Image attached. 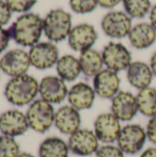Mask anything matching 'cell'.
Listing matches in <instances>:
<instances>
[{
	"instance_id": "7a4b0ae2",
	"label": "cell",
	"mask_w": 156,
	"mask_h": 157,
	"mask_svg": "<svg viewBox=\"0 0 156 157\" xmlns=\"http://www.w3.org/2000/svg\"><path fill=\"white\" fill-rule=\"evenodd\" d=\"M40 84L36 78L29 75L12 77L5 87V97L8 102L15 106L31 104L39 94Z\"/></svg>"
},
{
	"instance_id": "4316f807",
	"label": "cell",
	"mask_w": 156,
	"mask_h": 157,
	"mask_svg": "<svg viewBox=\"0 0 156 157\" xmlns=\"http://www.w3.org/2000/svg\"><path fill=\"white\" fill-rule=\"evenodd\" d=\"M72 10L77 14H86L94 11L97 5V0H70Z\"/></svg>"
},
{
	"instance_id": "836d02e7",
	"label": "cell",
	"mask_w": 156,
	"mask_h": 157,
	"mask_svg": "<svg viewBox=\"0 0 156 157\" xmlns=\"http://www.w3.org/2000/svg\"><path fill=\"white\" fill-rule=\"evenodd\" d=\"M140 157H156V147H150L144 150Z\"/></svg>"
},
{
	"instance_id": "f1b7e54d",
	"label": "cell",
	"mask_w": 156,
	"mask_h": 157,
	"mask_svg": "<svg viewBox=\"0 0 156 157\" xmlns=\"http://www.w3.org/2000/svg\"><path fill=\"white\" fill-rule=\"evenodd\" d=\"M6 3L14 12H27L30 10L37 0H6Z\"/></svg>"
},
{
	"instance_id": "52a82bcc",
	"label": "cell",
	"mask_w": 156,
	"mask_h": 157,
	"mask_svg": "<svg viewBox=\"0 0 156 157\" xmlns=\"http://www.w3.org/2000/svg\"><path fill=\"white\" fill-rule=\"evenodd\" d=\"M102 58L106 68L117 73L127 70L132 63L131 52L120 42L107 44L103 49Z\"/></svg>"
},
{
	"instance_id": "9c48e42d",
	"label": "cell",
	"mask_w": 156,
	"mask_h": 157,
	"mask_svg": "<svg viewBox=\"0 0 156 157\" xmlns=\"http://www.w3.org/2000/svg\"><path fill=\"white\" fill-rule=\"evenodd\" d=\"M104 33L113 39H122L129 35L132 25L131 17L122 11L108 12L101 21Z\"/></svg>"
},
{
	"instance_id": "8992f818",
	"label": "cell",
	"mask_w": 156,
	"mask_h": 157,
	"mask_svg": "<svg viewBox=\"0 0 156 157\" xmlns=\"http://www.w3.org/2000/svg\"><path fill=\"white\" fill-rule=\"evenodd\" d=\"M99 143L94 131L81 128L71 134L67 142L70 152L78 156L95 155L100 147Z\"/></svg>"
},
{
	"instance_id": "d6a6232c",
	"label": "cell",
	"mask_w": 156,
	"mask_h": 157,
	"mask_svg": "<svg viewBox=\"0 0 156 157\" xmlns=\"http://www.w3.org/2000/svg\"><path fill=\"white\" fill-rule=\"evenodd\" d=\"M98 5L101 6L104 8H112L116 6H118L121 1L123 0H97Z\"/></svg>"
},
{
	"instance_id": "484cf974",
	"label": "cell",
	"mask_w": 156,
	"mask_h": 157,
	"mask_svg": "<svg viewBox=\"0 0 156 157\" xmlns=\"http://www.w3.org/2000/svg\"><path fill=\"white\" fill-rule=\"evenodd\" d=\"M19 154V145L13 137L0 135V157H17Z\"/></svg>"
},
{
	"instance_id": "ac0fdd59",
	"label": "cell",
	"mask_w": 156,
	"mask_h": 157,
	"mask_svg": "<svg viewBox=\"0 0 156 157\" xmlns=\"http://www.w3.org/2000/svg\"><path fill=\"white\" fill-rule=\"evenodd\" d=\"M96 97L97 94L92 86L86 82H78L69 89L67 100L69 105L81 111L91 109Z\"/></svg>"
},
{
	"instance_id": "f546056e",
	"label": "cell",
	"mask_w": 156,
	"mask_h": 157,
	"mask_svg": "<svg viewBox=\"0 0 156 157\" xmlns=\"http://www.w3.org/2000/svg\"><path fill=\"white\" fill-rule=\"evenodd\" d=\"M11 17V9L7 4L0 0V27L8 23Z\"/></svg>"
},
{
	"instance_id": "7402d4cb",
	"label": "cell",
	"mask_w": 156,
	"mask_h": 157,
	"mask_svg": "<svg viewBox=\"0 0 156 157\" xmlns=\"http://www.w3.org/2000/svg\"><path fill=\"white\" fill-rule=\"evenodd\" d=\"M56 71L65 82L75 81L82 74L79 59L72 54H65L59 58L56 63Z\"/></svg>"
},
{
	"instance_id": "7c38bea8",
	"label": "cell",
	"mask_w": 156,
	"mask_h": 157,
	"mask_svg": "<svg viewBox=\"0 0 156 157\" xmlns=\"http://www.w3.org/2000/svg\"><path fill=\"white\" fill-rule=\"evenodd\" d=\"M120 83L119 73L105 68L93 77L92 86L97 97L112 99L120 91Z\"/></svg>"
},
{
	"instance_id": "44dd1931",
	"label": "cell",
	"mask_w": 156,
	"mask_h": 157,
	"mask_svg": "<svg viewBox=\"0 0 156 157\" xmlns=\"http://www.w3.org/2000/svg\"><path fill=\"white\" fill-rule=\"evenodd\" d=\"M78 59L82 74L86 77H94L102 71L105 66L102 53L94 49H89L81 52Z\"/></svg>"
},
{
	"instance_id": "9a60e30c",
	"label": "cell",
	"mask_w": 156,
	"mask_h": 157,
	"mask_svg": "<svg viewBox=\"0 0 156 157\" xmlns=\"http://www.w3.org/2000/svg\"><path fill=\"white\" fill-rule=\"evenodd\" d=\"M97 40V33L94 26L83 23L74 27L68 36V44L72 50L80 53L92 49Z\"/></svg>"
},
{
	"instance_id": "3957f363",
	"label": "cell",
	"mask_w": 156,
	"mask_h": 157,
	"mask_svg": "<svg viewBox=\"0 0 156 157\" xmlns=\"http://www.w3.org/2000/svg\"><path fill=\"white\" fill-rule=\"evenodd\" d=\"M72 29L71 14L61 8L51 10L43 19V31L51 42H59L68 38Z\"/></svg>"
},
{
	"instance_id": "ffe728a7",
	"label": "cell",
	"mask_w": 156,
	"mask_h": 157,
	"mask_svg": "<svg viewBox=\"0 0 156 157\" xmlns=\"http://www.w3.org/2000/svg\"><path fill=\"white\" fill-rule=\"evenodd\" d=\"M128 37L132 47L143 50L151 47L155 42L156 30L151 24L143 22L133 26Z\"/></svg>"
},
{
	"instance_id": "6da1fadb",
	"label": "cell",
	"mask_w": 156,
	"mask_h": 157,
	"mask_svg": "<svg viewBox=\"0 0 156 157\" xmlns=\"http://www.w3.org/2000/svg\"><path fill=\"white\" fill-rule=\"evenodd\" d=\"M7 30L10 38L17 44L24 47H32L39 43L41 37L43 19L37 14L26 13L18 17Z\"/></svg>"
},
{
	"instance_id": "30bf717a",
	"label": "cell",
	"mask_w": 156,
	"mask_h": 157,
	"mask_svg": "<svg viewBox=\"0 0 156 157\" xmlns=\"http://www.w3.org/2000/svg\"><path fill=\"white\" fill-rule=\"evenodd\" d=\"M30 63L39 70H46L56 65L59 60V50L51 41L39 42L29 52Z\"/></svg>"
},
{
	"instance_id": "5bb4252c",
	"label": "cell",
	"mask_w": 156,
	"mask_h": 157,
	"mask_svg": "<svg viewBox=\"0 0 156 157\" xmlns=\"http://www.w3.org/2000/svg\"><path fill=\"white\" fill-rule=\"evenodd\" d=\"M29 125L27 116L17 109H8L0 115V132L4 135L17 137L23 135Z\"/></svg>"
},
{
	"instance_id": "d4e9b609",
	"label": "cell",
	"mask_w": 156,
	"mask_h": 157,
	"mask_svg": "<svg viewBox=\"0 0 156 157\" xmlns=\"http://www.w3.org/2000/svg\"><path fill=\"white\" fill-rule=\"evenodd\" d=\"M126 13L133 18L144 17L151 8L150 0H123Z\"/></svg>"
},
{
	"instance_id": "4fadbf2b",
	"label": "cell",
	"mask_w": 156,
	"mask_h": 157,
	"mask_svg": "<svg viewBox=\"0 0 156 157\" xmlns=\"http://www.w3.org/2000/svg\"><path fill=\"white\" fill-rule=\"evenodd\" d=\"M30 65L29 52L21 49H14L6 52L0 60L1 70L11 77L25 75Z\"/></svg>"
},
{
	"instance_id": "8fae6325",
	"label": "cell",
	"mask_w": 156,
	"mask_h": 157,
	"mask_svg": "<svg viewBox=\"0 0 156 157\" xmlns=\"http://www.w3.org/2000/svg\"><path fill=\"white\" fill-rule=\"evenodd\" d=\"M68 92L66 82L58 75L45 76L40 83L39 94L40 98L52 105L64 101L67 98Z\"/></svg>"
},
{
	"instance_id": "8d00e7d4",
	"label": "cell",
	"mask_w": 156,
	"mask_h": 157,
	"mask_svg": "<svg viewBox=\"0 0 156 157\" xmlns=\"http://www.w3.org/2000/svg\"><path fill=\"white\" fill-rule=\"evenodd\" d=\"M17 157H35L33 155L31 154H29V153H20Z\"/></svg>"
},
{
	"instance_id": "e575fe53",
	"label": "cell",
	"mask_w": 156,
	"mask_h": 157,
	"mask_svg": "<svg viewBox=\"0 0 156 157\" xmlns=\"http://www.w3.org/2000/svg\"><path fill=\"white\" fill-rule=\"evenodd\" d=\"M150 21H151V25L156 30V5L152 7L150 11Z\"/></svg>"
},
{
	"instance_id": "ba28073f",
	"label": "cell",
	"mask_w": 156,
	"mask_h": 157,
	"mask_svg": "<svg viewBox=\"0 0 156 157\" xmlns=\"http://www.w3.org/2000/svg\"><path fill=\"white\" fill-rule=\"evenodd\" d=\"M121 129L120 121L111 111L99 114L94 122V132L99 142L105 144L117 142Z\"/></svg>"
},
{
	"instance_id": "83f0119b",
	"label": "cell",
	"mask_w": 156,
	"mask_h": 157,
	"mask_svg": "<svg viewBox=\"0 0 156 157\" xmlns=\"http://www.w3.org/2000/svg\"><path fill=\"white\" fill-rule=\"evenodd\" d=\"M95 157H125V154L118 145L111 144L100 146L95 154Z\"/></svg>"
},
{
	"instance_id": "277c9868",
	"label": "cell",
	"mask_w": 156,
	"mask_h": 157,
	"mask_svg": "<svg viewBox=\"0 0 156 157\" xmlns=\"http://www.w3.org/2000/svg\"><path fill=\"white\" fill-rule=\"evenodd\" d=\"M55 112L52 104L42 98L35 99L26 113L29 128L40 133L46 132L54 124Z\"/></svg>"
},
{
	"instance_id": "5b68a950",
	"label": "cell",
	"mask_w": 156,
	"mask_h": 157,
	"mask_svg": "<svg viewBox=\"0 0 156 157\" xmlns=\"http://www.w3.org/2000/svg\"><path fill=\"white\" fill-rule=\"evenodd\" d=\"M147 140L146 130L139 124H127L122 127L117 144L125 155H136L140 153Z\"/></svg>"
},
{
	"instance_id": "1f68e13d",
	"label": "cell",
	"mask_w": 156,
	"mask_h": 157,
	"mask_svg": "<svg viewBox=\"0 0 156 157\" xmlns=\"http://www.w3.org/2000/svg\"><path fill=\"white\" fill-rule=\"evenodd\" d=\"M10 39L8 30L0 27V53L7 48Z\"/></svg>"
},
{
	"instance_id": "d6986e66",
	"label": "cell",
	"mask_w": 156,
	"mask_h": 157,
	"mask_svg": "<svg viewBox=\"0 0 156 157\" xmlns=\"http://www.w3.org/2000/svg\"><path fill=\"white\" fill-rule=\"evenodd\" d=\"M126 71L127 80L132 87L141 90L151 86L154 75L150 64L144 62L135 61L130 64Z\"/></svg>"
},
{
	"instance_id": "603a6c76",
	"label": "cell",
	"mask_w": 156,
	"mask_h": 157,
	"mask_svg": "<svg viewBox=\"0 0 156 157\" xmlns=\"http://www.w3.org/2000/svg\"><path fill=\"white\" fill-rule=\"evenodd\" d=\"M69 153L68 144L57 136L46 138L39 147L40 157H68Z\"/></svg>"
},
{
	"instance_id": "cb8c5ba5",
	"label": "cell",
	"mask_w": 156,
	"mask_h": 157,
	"mask_svg": "<svg viewBox=\"0 0 156 157\" xmlns=\"http://www.w3.org/2000/svg\"><path fill=\"white\" fill-rule=\"evenodd\" d=\"M138 110L145 117L152 118L156 115V88L148 86L139 90L136 95Z\"/></svg>"
},
{
	"instance_id": "d590c367",
	"label": "cell",
	"mask_w": 156,
	"mask_h": 157,
	"mask_svg": "<svg viewBox=\"0 0 156 157\" xmlns=\"http://www.w3.org/2000/svg\"><path fill=\"white\" fill-rule=\"evenodd\" d=\"M150 66H151L154 75L156 77V51L154 52V54L152 55L150 59Z\"/></svg>"
},
{
	"instance_id": "74e56055",
	"label": "cell",
	"mask_w": 156,
	"mask_h": 157,
	"mask_svg": "<svg viewBox=\"0 0 156 157\" xmlns=\"http://www.w3.org/2000/svg\"><path fill=\"white\" fill-rule=\"evenodd\" d=\"M0 71H1V67H0Z\"/></svg>"
},
{
	"instance_id": "2e32d148",
	"label": "cell",
	"mask_w": 156,
	"mask_h": 157,
	"mask_svg": "<svg viewBox=\"0 0 156 157\" xmlns=\"http://www.w3.org/2000/svg\"><path fill=\"white\" fill-rule=\"evenodd\" d=\"M110 109L120 121H131L139 112L136 96L129 91H120L111 99Z\"/></svg>"
},
{
	"instance_id": "e0dca14e",
	"label": "cell",
	"mask_w": 156,
	"mask_h": 157,
	"mask_svg": "<svg viewBox=\"0 0 156 157\" xmlns=\"http://www.w3.org/2000/svg\"><path fill=\"white\" fill-rule=\"evenodd\" d=\"M81 123L80 111L71 105H64L55 112L54 125L63 134L70 136L80 129Z\"/></svg>"
},
{
	"instance_id": "4dcf8cb0",
	"label": "cell",
	"mask_w": 156,
	"mask_h": 157,
	"mask_svg": "<svg viewBox=\"0 0 156 157\" xmlns=\"http://www.w3.org/2000/svg\"><path fill=\"white\" fill-rule=\"evenodd\" d=\"M147 139L156 145V115L150 118L146 126Z\"/></svg>"
}]
</instances>
